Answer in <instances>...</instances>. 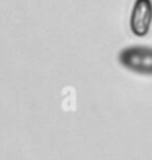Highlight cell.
Segmentation results:
<instances>
[{
	"mask_svg": "<svg viewBox=\"0 0 152 160\" xmlns=\"http://www.w3.org/2000/svg\"><path fill=\"white\" fill-rule=\"evenodd\" d=\"M119 62L129 71L152 75V47H127L119 53Z\"/></svg>",
	"mask_w": 152,
	"mask_h": 160,
	"instance_id": "6da1fadb",
	"label": "cell"
},
{
	"mask_svg": "<svg viewBox=\"0 0 152 160\" xmlns=\"http://www.w3.org/2000/svg\"><path fill=\"white\" fill-rule=\"evenodd\" d=\"M129 23L136 36H145L148 33L152 24V3L149 0H139L135 3Z\"/></svg>",
	"mask_w": 152,
	"mask_h": 160,
	"instance_id": "7a4b0ae2",
	"label": "cell"
}]
</instances>
